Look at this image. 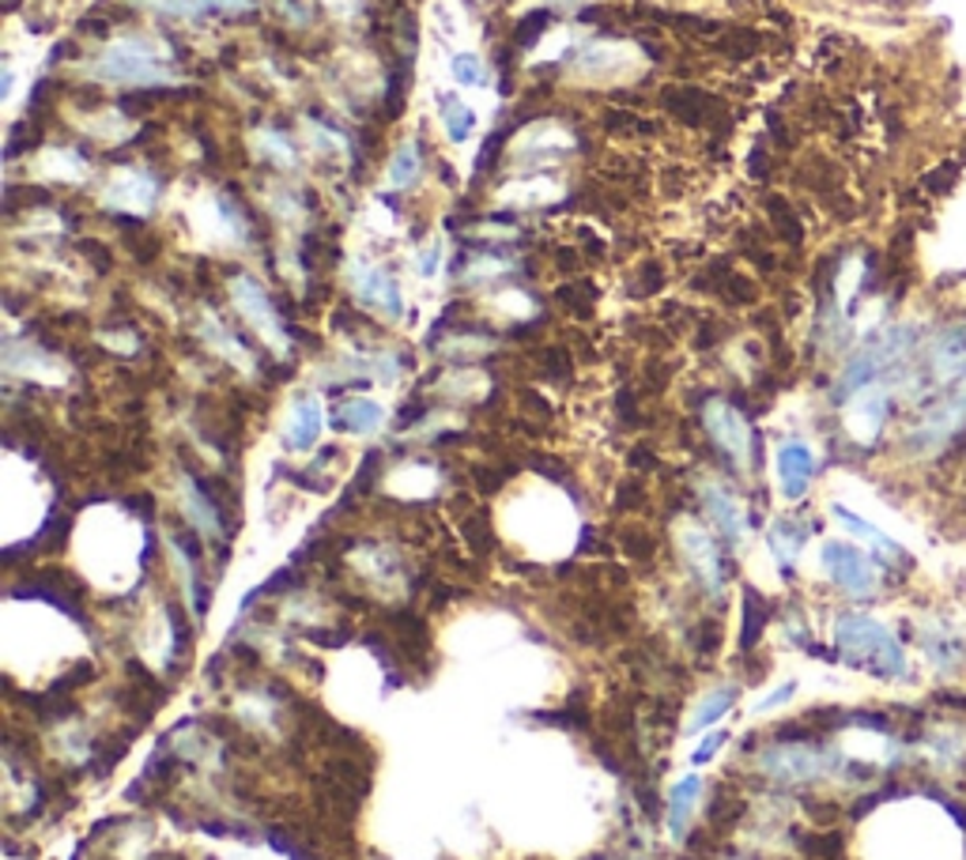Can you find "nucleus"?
I'll return each mask as SVG.
<instances>
[{
  "label": "nucleus",
  "mask_w": 966,
  "mask_h": 860,
  "mask_svg": "<svg viewBox=\"0 0 966 860\" xmlns=\"http://www.w3.org/2000/svg\"><path fill=\"white\" fill-rule=\"evenodd\" d=\"M835 649L850 668L868 672L876 680H906L910 676V657L891 627H884L872 615H842L835 623Z\"/></svg>",
  "instance_id": "1"
},
{
  "label": "nucleus",
  "mask_w": 966,
  "mask_h": 860,
  "mask_svg": "<svg viewBox=\"0 0 966 860\" xmlns=\"http://www.w3.org/2000/svg\"><path fill=\"white\" fill-rule=\"evenodd\" d=\"M87 72H91L95 80L121 84V87H159L174 80V72L163 65V57H155V50L144 38H121V42H114Z\"/></svg>",
  "instance_id": "2"
},
{
  "label": "nucleus",
  "mask_w": 966,
  "mask_h": 860,
  "mask_svg": "<svg viewBox=\"0 0 966 860\" xmlns=\"http://www.w3.org/2000/svg\"><path fill=\"white\" fill-rule=\"evenodd\" d=\"M759 766L763 774L789 781V785H800V781H816L823 778L827 770L835 766V755L816 744H774L759 755Z\"/></svg>",
  "instance_id": "3"
},
{
  "label": "nucleus",
  "mask_w": 966,
  "mask_h": 860,
  "mask_svg": "<svg viewBox=\"0 0 966 860\" xmlns=\"http://www.w3.org/2000/svg\"><path fill=\"white\" fill-rule=\"evenodd\" d=\"M231 295H234V306H238V314L246 317L250 325L257 329L272 348L287 351V332H284V325H280L276 310H272L269 291L261 287L257 280H253V276H234V280H231Z\"/></svg>",
  "instance_id": "4"
},
{
  "label": "nucleus",
  "mask_w": 966,
  "mask_h": 860,
  "mask_svg": "<svg viewBox=\"0 0 966 860\" xmlns=\"http://www.w3.org/2000/svg\"><path fill=\"white\" fill-rule=\"evenodd\" d=\"M823 570L838 589L850 593V596H872L876 585H880V574L876 566L865 559L857 547H846V544H827L823 547Z\"/></svg>",
  "instance_id": "5"
},
{
  "label": "nucleus",
  "mask_w": 966,
  "mask_h": 860,
  "mask_svg": "<svg viewBox=\"0 0 966 860\" xmlns=\"http://www.w3.org/2000/svg\"><path fill=\"white\" fill-rule=\"evenodd\" d=\"M351 291H355L363 306L382 310V314L393 317V321L404 317V295H400L397 280L389 276L382 265H370V261H355V265H351Z\"/></svg>",
  "instance_id": "6"
},
{
  "label": "nucleus",
  "mask_w": 966,
  "mask_h": 860,
  "mask_svg": "<svg viewBox=\"0 0 966 860\" xmlns=\"http://www.w3.org/2000/svg\"><path fill=\"white\" fill-rule=\"evenodd\" d=\"M702 423H706L710 438L718 442L721 453H729L736 465H748V457H751V430H748V423H744V416H740L733 404H725V400H714V404H706V412H702Z\"/></svg>",
  "instance_id": "7"
},
{
  "label": "nucleus",
  "mask_w": 966,
  "mask_h": 860,
  "mask_svg": "<svg viewBox=\"0 0 966 860\" xmlns=\"http://www.w3.org/2000/svg\"><path fill=\"white\" fill-rule=\"evenodd\" d=\"M774 472H778V487L789 502L804 498L808 483H812V472H816V457L812 449L804 442H782L778 446V457H774Z\"/></svg>",
  "instance_id": "8"
},
{
  "label": "nucleus",
  "mask_w": 966,
  "mask_h": 860,
  "mask_svg": "<svg viewBox=\"0 0 966 860\" xmlns=\"http://www.w3.org/2000/svg\"><path fill=\"white\" fill-rule=\"evenodd\" d=\"M680 547L683 555H687L691 570H695V578L706 585L710 593H721V582H725V570H721V551L718 544L710 540L706 532L699 529V525H687V529L680 532Z\"/></svg>",
  "instance_id": "9"
},
{
  "label": "nucleus",
  "mask_w": 966,
  "mask_h": 860,
  "mask_svg": "<svg viewBox=\"0 0 966 860\" xmlns=\"http://www.w3.org/2000/svg\"><path fill=\"white\" fill-rule=\"evenodd\" d=\"M702 506H706L710 521L718 525V532L725 536L729 544H740L748 536V517L740 498L721 483H702Z\"/></svg>",
  "instance_id": "10"
},
{
  "label": "nucleus",
  "mask_w": 966,
  "mask_h": 860,
  "mask_svg": "<svg viewBox=\"0 0 966 860\" xmlns=\"http://www.w3.org/2000/svg\"><path fill=\"white\" fill-rule=\"evenodd\" d=\"M321 430H325V412H321L318 397H299L284 423V446L291 453H310L318 446Z\"/></svg>",
  "instance_id": "11"
},
{
  "label": "nucleus",
  "mask_w": 966,
  "mask_h": 860,
  "mask_svg": "<svg viewBox=\"0 0 966 860\" xmlns=\"http://www.w3.org/2000/svg\"><path fill=\"white\" fill-rule=\"evenodd\" d=\"M155 193H159V185H155V178L148 170H117L110 185H106L103 201L110 204V208H125V212H148Z\"/></svg>",
  "instance_id": "12"
},
{
  "label": "nucleus",
  "mask_w": 966,
  "mask_h": 860,
  "mask_svg": "<svg viewBox=\"0 0 966 860\" xmlns=\"http://www.w3.org/2000/svg\"><path fill=\"white\" fill-rule=\"evenodd\" d=\"M699 797H702V778L699 774H687L672 785V793L665 800V823H669V834L672 838H683L695 819V808H699Z\"/></svg>",
  "instance_id": "13"
},
{
  "label": "nucleus",
  "mask_w": 966,
  "mask_h": 860,
  "mask_svg": "<svg viewBox=\"0 0 966 860\" xmlns=\"http://www.w3.org/2000/svg\"><path fill=\"white\" fill-rule=\"evenodd\" d=\"M333 427L348 430V434H378L386 427V408L378 400H348V404L336 408Z\"/></svg>",
  "instance_id": "14"
},
{
  "label": "nucleus",
  "mask_w": 966,
  "mask_h": 860,
  "mask_svg": "<svg viewBox=\"0 0 966 860\" xmlns=\"http://www.w3.org/2000/svg\"><path fill=\"white\" fill-rule=\"evenodd\" d=\"M182 506H185V517H189V521L197 525L204 536H212V540H216V536L223 532L219 514H216V506H212V498L204 495L201 487L189 480V476L182 480Z\"/></svg>",
  "instance_id": "15"
},
{
  "label": "nucleus",
  "mask_w": 966,
  "mask_h": 860,
  "mask_svg": "<svg viewBox=\"0 0 966 860\" xmlns=\"http://www.w3.org/2000/svg\"><path fill=\"white\" fill-rule=\"evenodd\" d=\"M623 61L619 46H589V50L578 53V61L570 65V72L585 76V80H616Z\"/></svg>",
  "instance_id": "16"
},
{
  "label": "nucleus",
  "mask_w": 966,
  "mask_h": 860,
  "mask_svg": "<svg viewBox=\"0 0 966 860\" xmlns=\"http://www.w3.org/2000/svg\"><path fill=\"white\" fill-rule=\"evenodd\" d=\"M736 698H740V691L733 687V683H729V687L710 691V695L695 706V713H691V721H687L691 736H695V732H702V729H710V725H718V721L736 706Z\"/></svg>",
  "instance_id": "17"
},
{
  "label": "nucleus",
  "mask_w": 966,
  "mask_h": 860,
  "mask_svg": "<svg viewBox=\"0 0 966 860\" xmlns=\"http://www.w3.org/2000/svg\"><path fill=\"white\" fill-rule=\"evenodd\" d=\"M921 649H925V661L940 672H955L963 664V645L955 642L952 631H925Z\"/></svg>",
  "instance_id": "18"
},
{
  "label": "nucleus",
  "mask_w": 966,
  "mask_h": 860,
  "mask_svg": "<svg viewBox=\"0 0 966 860\" xmlns=\"http://www.w3.org/2000/svg\"><path fill=\"white\" fill-rule=\"evenodd\" d=\"M419 170H423V159H419V148L412 140H404L400 144V148L393 152V159H389V166H386V185L389 189H412L416 185V178H419Z\"/></svg>",
  "instance_id": "19"
},
{
  "label": "nucleus",
  "mask_w": 966,
  "mask_h": 860,
  "mask_svg": "<svg viewBox=\"0 0 966 860\" xmlns=\"http://www.w3.org/2000/svg\"><path fill=\"white\" fill-rule=\"evenodd\" d=\"M438 114H442V129H446V136H450L453 144H465L468 136H472L476 114L468 110V106L457 99V95H442V106H438Z\"/></svg>",
  "instance_id": "20"
},
{
  "label": "nucleus",
  "mask_w": 966,
  "mask_h": 860,
  "mask_svg": "<svg viewBox=\"0 0 966 860\" xmlns=\"http://www.w3.org/2000/svg\"><path fill=\"white\" fill-rule=\"evenodd\" d=\"M555 197H563V189L552 178H521L502 189V201H514V204H548Z\"/></svg>",
  "instance_id": "21"
},
{
  "label": "nucleus",
  "mask_w": 966,
  "mask_h": 860,
  "mask_svg": "<svg viewBox=\"0 0 966 860\" xmlns=\"http://www.w3.org/2000/svg\"><path fill=\"white\" fill-rule=\"evenodd\" d=\"M450 76L457 87H476V91H484L487 87V65L480 53H453L450 57Z\"/></svg>",
  "instance_id": "22"
},
{
  "label": "nucleus",
  "mask_w": 966,
  "mask_h": 860,
  "mask_svg": "<svg viewBox=\"0 0 966 860\" xmlns=\"http://www.w3.org/2000/svg\"><path fill=\"white\" fill-rule=\"evenodd\" d=\"M770 551H774V559L786 566H793V559H797V551H800V536H797V529L793 525H786V521H778L774 529H770Z\"/></svg>",
  "instance_id": "23"
},
{
  "label": "nucleus",
  "mask_w": 966,
  "mask_h": 860,
  "mask_svg": "<svg viewBox=\"0 0 966 860\" xmlns=\"http://www.w3.org/2000/svg\"><path fill=\"white\" fill-rule=\"evenodd\" d=\"M257 148H261V155H265V159H272L276 166H295L299 163V155H295V148H291V140L284 133H272V129H265L257 136Z\"/></svg>",
  "instance_id": "24"
},
{
  "label": "nucleus",
  "mask_w": 966,
  "mask_h": 860,
  "mask_svg": "<svg viewBox=\"0 0 966 860\" xmlns=\"http://www.w3.org/2000/svg\"><path fill=\"white\" fill-rule=\"evenodd\" d=\"M204 336L212 340V348L216 351H223V355L231 359V363H238V367H250V355H246V348L238 344V340L234 336H227V332H223V325L219 321H204Z\"/></svg>",
  "instance_id": "25"
},
{
  "label": "nucleus",
  "mask_w": 966,
  "mask_h": 860,
  "mask_svg": "<svg viewBox=\"0 0 966 860\" xmlns=\"http://www.w3.org/2000/svg\"><path fill=\"white\" fill-rule=\"evenodd\" d=\"M438 268H442V242L431 238L423 250L416 253V272H419V276H423V280H435V276H438Z\"/></svg>",
  "instance_id": "26"
},
{
  "label": "nucleus",
  "mask_w": 966,
  "mask_h": 860,
  "mask_svg": "<svg viewBox=\"0 0 966 860\" xmlns=\"http://www.w3.org/2000/svg\"><path fill=\"white\" fill-rule=\"evenodd\" d=\"M835 514H838V517H842V525H850V529H853L857 536H865V540H868V544H872V547H880V551H895V544H891V540H887V536H880V532H876V529H872V525L857 521V517H853V514H846V510H842V506H838V510H835Z\"/></svg>",
  "instance_id": "27"
},
{
  "label": "nucleus",
  "mask_w": 966,
  "mask_h": 860,
  "mask_svg": "<svg viewBox=\"0 0 966 860\" xmlns=\"http://www.w3.org/2000/svg\"><path fill=\"white\" fill-rule=\"evenodd\" d=\"M725 744H729V732H710V736H702V744L691 751V766H706Z\"/></svg>",
  "instance_id": "28"
},
{
  "label": "nucleus",
  "mask_w": 966,
  "mask_h": 860,
  "mask_svg": "<svg viewBox=\"0 0 966 860\" xmlns=\"http://www.w3.org/2000/svg\"><path fill=\"white\" fill-rule=\"evenodd\" d=\"M797 687H800V683H797V680H786V683H778V687H774V691H770V695H763V698H759V702H755V713H770V710L786 706V702H789V698H793V695H797Z\"/></svg>",
  "instance_id": "29"
},
{
  "label": "nucleus",
  "mask_w": 966,
  "mask_h": 860,
  "mask_svg": "<svg viewBox=\"0 0 966 860\" xmlns=\"http://www.w3.org/2000/svg\"><path fill=\"white\" fill-rule=\"evenodd\" d=\"M435 19L442 23L446 35H461V12H457V8L450 12V4H446V0H438V4H435Z\"/></svg>",
  "instance_id": "30"
},
{
  "label": "nucleus",
  "mask_w": 966,
  "mask_h": 860,
  "mask_svg": "<svg viewBox=\"0 0 966 860\" xmlns=\"http://www.w3.org/2000/svg\"><path fill=\"white\" fill-rule=\"evenodd\" d=\"M12 91H16V68L12 65H4V76H0V99H12Z\"/></svg>",
  "instance_id": "31"
}]
</instances>
